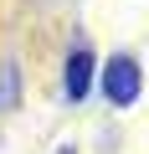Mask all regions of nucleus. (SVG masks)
Listing matches in <instances>:
<instances>
[{"label": "nucleus", "mask_w": 149, "mask_h": 154, "mask_svg": "<svg viewBox=\"0 0 149 154\" xmlns=\"http://www.w3.org/2000/svg\"><path fill=\"white\" fill-rule=\"evenodd\" d=\"M103 98H108L113 108L139 103V62H134V57H113V62L103 67Z\"/></svg>", "instance_id": "f257e3e1"}, {"label": "nucleus", "mask_w": 149, "mask_h": 154, "mask_svg": "<svg viewBox=\"0 0 149 154\" xmlns=\"http://www.w3.org/2000/svg\"><path fill=\"white\" fill-rule=\"evenodd\" d=\"M88 88H93V51L88 46H77L67 57V72H62V93L72 98V103H82L88 98Z\"/></svg>", "instance_id": "f03ea898"}, {"label": "nucleus", "mask_w": 149, "mask_h": 154, "mask_svg": "<svg viewBox=\"0 0 149 154\" xmlns=\"http://www.w3.org/2000/svg\"><path fill=\"white\" fill-rule=\"evenodd\" d=\"M0 108H16V62L0 67Z\"/></svg>", "instance_id": "7ed1b4c3"}, {"label": "nucleus", "mask_w": 149, "mask_h": 154, "mask_svg": "<svg viewBox=\"0 0 149 154\" xmlns=\"http://www.w3.org/2000/svg\"><path fill=\"white\" fill-rule=\"evenodd\" d=\"M57 154H72V144H62V149H57Z\"/></svg>", "instance_id": "20e7f679"}]
</instances>
